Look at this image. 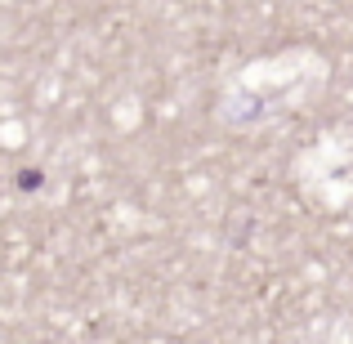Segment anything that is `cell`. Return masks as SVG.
Returning <instances> with one entry per match:
<instances>
[{"label":"cell","instance_id":"obj_1","mask_svg":"<svg viewBox=\"0 0 353 344\" xmlns=\"http://www.w3.org/2000/svg\"><path fill=\"white\" fill-rule=\"evenodd\" d=\"M23 188H41V174H36V170H23Z\"/></svg>","mask_w":353,"mask_h":344}]
</instances>
